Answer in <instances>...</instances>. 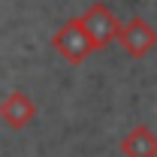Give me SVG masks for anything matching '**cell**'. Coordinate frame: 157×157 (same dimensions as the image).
<instances>
[{"label": "cell", "instance_id": "6da1fadb", "mask_svg": "<svg viewBox=\"0 0 157 157\" xmlns=\"http://www.w3.org/2000/svg\"><path fill=\"white\" fill-rule=\"evenodd\" d=\"M33 103L27 100V94H21V91H15V94H9V100L0 106V118L9 124V127H24V124H30V118H33Z\"/></svg>", "mask_w": 157, "mask_h": 157}, {"label": "cell", "instance_id": "7a4b0ae2", "mask_svg": "<svg viewBox=\"0 0 157 157\" xmlns=\"http://www.w3.org/2000/svg\"><path fill=\"white\" fill-rule=\"evenodd\" d=\"M145 145H148V148H157V142L148 136L145 130H136V133H130V136L124 139V151H127L130 157H145V154H142Z\"/></svg>", "mask_w": 157, "mask_h": 157}]
</instances>
